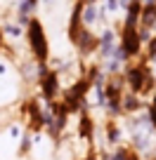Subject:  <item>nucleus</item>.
<instances>
[{"label":"nucleus","instance_id":"nucleus-1","mask_svg":"<svg viewBox=\"0 0 156 160\" xmlns=\"http://www.w3.org/2000/svg\"><path fill=\"white\" fill-rule=\"evenodd\" d=\"M123 85H126L128 92H135L140 94L142 99H149L154 94V71L149 68L147 59H135V61H128L123 66Z\"/></svg>","mask_w":156,"mask_h":160},{"label":"nucleus","instance_id":"nucleus-2","mask_svg":"<svg viewBox=\"0 0 156 160\" xmlns=\"http://www.w3.org/2000/svg\"><path fill=\"white\" fill-rule=\"evenodd\" d=\"M26 47H29V54L35 64H47L52 57V47H50V38H47V31L43 19L38 17H31L29 24H26Z\"/></svg>","mask_w":156,"mask_h":160},{"label":"nucleus","instance_id":"nucleus-3","mask_svg":"<svg viewBox=\"0 0 156 160\" xmlns=\"http://www.w3.org/2000/svg\"><path fill=\"white\" fill-rule=\"evenodd\" d=\"M35 90L38 97L45 101H57L62 97V75L55 68H50L47 64H35Z\"/></svg>","mask_w":156,"mask_h":160},{"label":"nucleus","instance_id":"nucleus-4","mask_svg":"<svg viewBox=\"0 0 156 160\" xmlns=\"http://www.w3.org/2000/svg\"><path fill=\"white\" fill-rule=\"evenodd\" d=\"M118 47L126 54L128 61H135L144 57V45L140 40V33H137V26H126L123 24L118 28Z\"/></svg>","mask_w":156,"mask_h":160},{"label":"nucleus","instance_id":"nucleus-5","mask_svg":"<svg viewBox=\"0 0 156 160\" xmlns=\"http://www.w3.org/2000/svg\"><path fill=\"white\" fill-rule=\"evenodd\" d=\"M100 132H102V141H104L109 148L128 144V132H126L123 120H106L104 118V122L100 125Z\"/></svg>","mask_w":156,"mask_h":160},{"label":"nucleus","instance_id":"nucleus-6","mask_svg":"<svg viewBox=\"0 0 156 160\" xmlns=\"http://www.w3.org/2000/svg\"><path fill=\"white\" fill-rule=\"evenodd\" d=\"M76 118V141H83V144L95 146L97 132H100V125L95 122L92 113H78Z\"/></svg>","mask_w":156,"mask_h":160},{"label":"nucleus","instance_id":"nucleus-7","mask_svg":"<svg viewBox=\"0 0 156 160\" xmlns=\"http://www.w3.org/2000/svg\"><path fill=\"white\" fill-rule=\"evenodd\" d=\"M147 106V99H142L140 94H135V92H123V99H121V108H123V115H132L137 113V111H144Z\"/></svg>","mask_w":156,"mask_h":160},{"label":"nucleus","instance_id":"nucleus-8","mask_svg":"<svg viewBox=\"0 0 156 160\" xmlns=\"http://www.w3.org/2000/svg\"><path fill=\"white\" fill-rule=\"evenodd\" d=\"M0 33H3L5 40H10V42H19V40L24 38L26 28L21 24H17L14 19H5L3 24H0Z\"/></svg>","mask_w":156,"mask_h":160},{"label":"nucleus","instance_id":"nucleus-9","mask_svg":"<svg viewBox=\"0 0 156 160\" xmlns=\"http://www.w3.org/2000/svg\"><path fill=\"white\" fill-rule=\"evenodd\" d=\"M24 122L21 120H12V122H5V139H7V144H17L19 141V137H21V132H24Z\"/></svg>","mask_w":156,"mask_h":160},{"label":"nucleus","instance_id":"nucleus-10","mask_svg":"<svg viewBox=\"0 0 156 160\" xmlns=\"http://www.w3.org/2000/svg\"><path fill=\"white\" fill-rule=\"evenodd\" d=\"M17 153H19V155H31V153H33V137H31L29 127H24L19 141H17Z\"/></svg>","mask_w":156,"mask_h":160},{"label":"nucleus","instance_id":"nucleus-11","mask_svg":"<svg viewBox=\"0 0 156 160\" xmlns=\"http://www.w3.org/2000/svg\"><path fill=\"white\" fill-rule=\"evenodd\" d=\"M144 111H147V115H149V122H151V127L156 130V92L149 97V99H147Z\"/></svg>","mask_w":156,"mask_h":160},{"label":"nucleus","instance_id":"nucleus-12","mask_svg":"<svg viewBox=\"0 0 156 160\" xmlns=\"http://www.w3.org/2000/svg\"><path fill=\"white\" fill-rule=\"evenodd\" d=\"M154 54H156V33L144 42V59H151Z\"/></svg>","mask_w":156,"mask_h":160},{"label":"nucleus","instance_id":"nucleus-13","mask_svg":"<svg viewBox=\"0 0 156 160\" xmlns=\"http://www.w3.org/2000/svg\"><path fill=\"white\" fill-rule=\"evenodd\" d=\"M10 73H12V61H10V59H3V57H0V80L7 78Z\"/></svg>","mask_w":156,"mask_h":160},{"label":"nucleus","instance_id":"nucleus-14","mask_svg":"<svg viewBox=\"0 0 156 160\" xmlns=\"http://www.w3.org/2000/svg\"><path fill=\"white\" fill-rule=\"evenodd\" d=\"M83 160H100V158H97V155H95V151H92V153H88V155H83Z\"/></svg>","mask_w":156,"mask_h":160},{"label":"nucleus","instance_id":"nucleus-15","mask_svg":"<svg viewBox=\"0 0 156 160\" xmlns=\"http://www.w3.org/2000/svg\"><path fill=\"white\" fill-rule=\"evenodd\" d=\"M29 2H31L33 7H38V2H40V0H29Z\"/></svg>","mask_w":156,"mask_h":160},{"label":"nucleus","instance_id":"nucleus-16","mask_svg":"<svg viewBox=\"0 0 156 160\" xmlns=\"http://www.w3.org/2000/svg\"><path fill=\"white\" fill-rule=\"evenodd\" d=\"M147 160H156V158H147Z\"/></svg>","mask_w":156,"mask_h":160}]
</instances>
